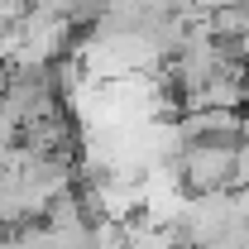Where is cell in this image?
<instances>
[{"mask_svg":"<svg viewBox=\"0 0 249 249\" xmlns=\"http://www.w3.org/2000/svg\"><path fill=\"white\" fill-rule=\"evenodd\" d=\"M230 187H249V134L235 139V158H230ZM225 187V192H230Z\"/></svg>","mask_w":249,"mask_h":249,"instance_id":"7a4b0ae2","label":"cell"},{"mask_svg":"<svg viewBox=\"0 0 249 249\" xmlns=\"http://www.w3.org/2000/svg\"><path fill=\"white\" fill-rule=\"evenodd\" d=\"M230 158H235V139H187L178 154V178L182 187L196 192H225L230 187Z\"/></svg>","mask_w":249,"mask_h":249,"instance_id":"6da1fadb","label":"cell"}]
</instances>
